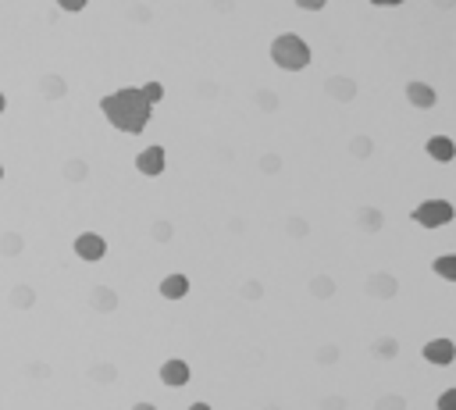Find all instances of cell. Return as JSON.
<instances>
[{"label":"cell","instance_id":"19","mask_svg":"<svg viewBox=\"0 0 456 410\" xmlns=\"http://www.w3.org/2000/svg\"><path fill=\"white\" fill-rule=\"evenodd\" d=\"M4 111H8V96H4V93H0V114H4Z\"/></svg>","mask_w":456,"mask_h":410},{"label":"cell","instance_id":"20","mask_svg":"<svg viewBox=\"0 0 456 410\" xmlns=\"http://www.w3.org/2000/svg\"><path fill=\"white\" fill-rule=\"evenodd\" d=\"M0 182H4V164H0Z\"/></svg>","mask_w":456,"mask_h":410},{"label":"cell","instance_id":"2","mask_svg":"<svg viewBox=\"0 0 456 410\" xmlns=\"http://www.w3.org/2000/svg\"><path fill=\"white\" fill-rule=\"evenodd\" d=\"M310 57L314 54H310L307 39L296 36V32H282V36L271 39V61L278 68H285V72H303L310 65Z\"/></svg>","mask_w":456,"mask_h":410},{"label":"cell","instance_id":"12","mask_svg":"<svg viewBox=\"0 0 456 410\" xmlns=\"http://www.w3.org/2000/svg\"><path fill=\"white\" fill-rule=\"evenodd\" d=\"M143 96H147L150 104L157 107L160 100H164V86H160V82H147V86H143Z\"/></svg>","mask_w":456,"mask_h":410},{"label":"cell","instance_id":"3","mask_svg":"<svg viewBox=\"0 0 456 410\" xmlns=\"http://www.w3.org/2000/svg\"><path fill=\"white\" fill-rule=\"evenodd\" d=\"M413 221H417L421 229H442V225L453 221V203L449 200H424V203H417V211H413Z\"/></svg>","mask_w":456,"mask_h":410},{"label":"cell","instance_id":"13","mask_svg":"<svg viewBox=\"0 0 456 410\" xmlns=\"http://www.w3.org/2000/svg\"><path fill=\"white\" fill-rule=\"evenodd\" d=\"M90 0H57V8L61 11H68V14H79V11H86Z\"/></svg>","mask_w":456,"mask_h":410},{"label":"cell","instance_id":"6","mask_svg":"<svg viewBox=\"0 0 456 410\" xmlns=\"http://www.w3.org/2000/svg\"><path fill=\"white\" fill-rule=\"evenodd\" d=\"M193 371H189V364H185L182 357H172V360H164L160 364V382L168 385V389H182V385H189Z\"/></svg>","mask_w":456,"mask_h":410},{"label":"cell","instance_id":"14","mask_svg":"<svg viewBox=\"0 0 456 410\" xmlns=\"http://www.w3.org/2000/svg\"><path fill=\"white\" fill-rule=\"evenodd\" d=\"M439 410H456V389H446L439 396Z\"/></svg>","mask_w":456,"mask_h":410},{"label":"cell","instance_id":"18","mask_svg":"<svg viewBox=\"0 0 456 410\" xmlns=\"http://www.w3.org/2000/svg\"><path fill=\"white\" fill-rule=\"evenodd\" d=\"M189 410H211V403H200V400H196V403H193Z\"/></svg>","mask_w":456,"mask_h":410},{"label":"cell","instance_id":"7","mask_svg":"<svg viewBox=\"0 0 456 410\" xmlns=\"http://www.w3.org/2000/svg\"><path fill=\"white\" fill-rule=\"evenodd\" d=\"M424 360L428 364H453L456 360V346L449 342V339H431L428 346H424Z\"/></svg>","mask_w":456,"mask_h":410},{"label":"cell","instance_id":"16","mask_svg":"<svg viewBox=\"0 0 456 410\" xmlns=\"http://www.w3.org/2000/svg\"><path fill=\"white\" fill-rule=\"evenodd\" d=\"M371 4H378V8H396V4H403V0H371Z\"/></svg>","mask_w":456,"mask_h":410},{"label":"cell","instance_id":"9","mask_svg":"<svg viewBox=\"0 0 456 410\" xmlns=\"http://www.w3.org/2000/svg\"><path fill=\"white\" fill-rule=\"evenodd\" d=\"M406 100L413 107H435V90L424 86V82H410V86H406Z\"/></svg>","mask_w":456,"mask_h":410},{"label":"cell","instance_id":"5","mask_svg":"<svg viewBox=\"0 0 456 410\" xmlns=\"http://www.w3.org/2000/svg\"><path fill=\"white\" fill-rule=\"evenodd\" d=\"M75 257L79 260H103V257H107V239H103L100 232L75 236Z\"/></svg>","mask_w":456,"mask_h":410},{"label":"cell","instance_id":"8","mask_svg":"<svg viewBox=\"0 0 456 410\" xmlns=\"http://www.w3.org/2000/svg\"><path fill=\"white\" fill-rule=\"evenodd\" d=\"M185 293H189V278H185V275H164L160 278V296L164 300H182Z\"/></svg>","mask_w":456,"mask_h":410},{"label":"cell","instance_id":"17","mask_svg":"<svg viewBox=\"0 0 456 410\" xmlns=\"http://www.w3.org/2000/svg\"><path fill=\"white\" fill-rule=\"evenodd\" d=\"M132 410H157V407H154V403H136Z\"/></svg>","mask_w":456,"mask_h":410},{"label":"cell","instance_id":"15","mask_svg":"<svg viewBox=\"0 0 456 410\" xmlns=\"http://www.w3.org/2000/svg\"><path fill=\"white\" fill-rule=\"evenodd\" d=\"M324 4H328V0H296V8H300V11H321Z\"/></svg>","mask_w":456,"mask_h":410},{"label":"cell","instance_id":"1","mask_svg":"<svg viewBox=\"0 0 456 410\" xmlns=\"http://www.w3.org/2000/svg\"><path fill=\"white\" fill-rule=\"evenodd\" d=\"M100 114L107 118V125H114L125 136H139L150 125L154 104L143 96V86H121L107 96H100Z\"/></svg>","mask_w":456,"mask_h":410},{"label":"cell","instance_id":"10","mask_svg":"<svg viewBox=\"0 0 456 410\" xmlns=\"http://www.w3.org/2000/svg\"><path fill=\"white\" fill-rule=\"evenodd\" d=\"M428 154H431L435 161H442V164H446V161L456 157V147H453V139H449V136H431V139H428Z\"/></svg>","mask_w":456,"mask_h":410},{"label":"cell","instance_id":"4","mask_svg":"<svg viewBox=\"0 0 456 410\" xmlns=\"http://www.w3.org/2000/svg\"><path fill=\"white\" fill-rule=\"evenodd\" d=\"M164 168H168V150H164L160 143H154V147H147L143 154H136V172L139 175L157 178V175H164Z\"/></svg>","mask_w":456,"mask_h":410},{"label":"cell","instance_id":"11","mask_svg":"<svg viewBox=\"0 0 456 410\" xmlns=\"http://www.w3.org/2000/svg\"><path fill=\"white\" fill-rule=\"evenodd\" d=\"M435 275L439 278H449V282H456V254H446V257H435Z\"/></svg>","mask_w":456,"mask_h":410}]
</instances>
